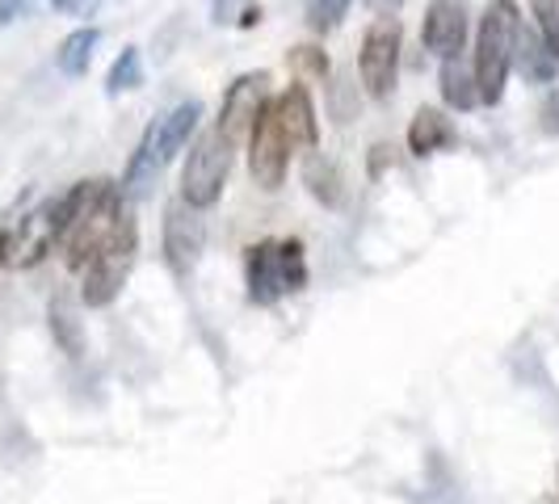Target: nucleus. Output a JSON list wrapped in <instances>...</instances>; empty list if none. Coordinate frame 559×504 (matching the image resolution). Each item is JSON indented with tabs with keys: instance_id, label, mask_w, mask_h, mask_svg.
<instances>
[{
	"instance_id": "nucleus-20",
	"label": "nucleus",
	"mask_w": 559,
	"mask_h": 504,
	"mask_svg": "<svg viewBox=\"0 0 559 504\" xmlns=\"http://www.w3.org/2000/svg\"><path fill=\"white\" fill-rule=\"evenodd\" d=\"M304 4H308V26L316 34H329L349 9V0H304Z\"/></svg>"
},
{
	"instance_id": "nucleus-16",
	"label": "nucleus",
	"mask_w": 559,
	"mask_h": 504,
	"mask_svg": "<svg viewBox=\"0 0 559 504\" xmlns=\"http://www.w3.org/2000/svg\"><path fill=\"white\" fill-rule=\"evenodd\" d=\"M97 43H102V29H97V26L72 29V34L59 43L56 68L63 72V76H84V72H88V63H93V51H97Z\"/></svg>"
},
{
	"instance_id": "nucleus-21",
	"label": "nucleus",
	"mask_w": 559,
	"mask_h": 504,
	"mask_svg": "<svg viewBox=\"0 0 559 504\" xmlns=\"http://www.w3.org/2000/svg\"><path fill=\"white\" fill-rule=\"evenodd\" d=\"M290 68L299 76H311V81H329V56L320 47H295L290 51Z\"/></svg>"
},
{
	"instance_id": "nucleus-1",
	"label": "nucleus",
	"mask_w": 559,
	"mask_h": 504,
	"mask_svg": "<svg viewBox=\"0 0 559 504\" xmlns=\"http://www.w3.org/2000/svg\"><path fill=\"white\" fill-rule=\"evenodd\" d=\"M518 0H492L479 17L476 29V56H472V72H476L479 106H501L504 84L513 72V43H518Z\"/></svg>"
},
{
	"instance_id": "nucleus-18",
	"label": "nucleus",
	"mask_w": 559,
	"mask_h": 504,
	"mask_svg": "<svg viewBox=\"0 0 559 504\" xmlns=\"http://www.w3.org/2000/svg\"><path fill=\"white\" fill-rule=\"evenodd\" d=\"M143 84V59L140 47H122V56L110 63V76H106V93L118 97V93H131Z\"/></svg>"
},
{
	"instance_id": "nucleus-25",
	"label": "nucleus",
	"mask_w": 559,
	"mask_h": 504,
	"mask_svg": "<svg viewBox=\"0 0 559 504\" xmlns=\"http://www.w3.org/2000/svg\"><path fill=\"white\" fill-rule=\"evenodd\" d=\"M51 9H56V13H81L84 0H51Z\"/></svg>"
},
{
	"instance_id": "nucleus-5",
	"label": "nucleus",
	"mask_w": 559,
	"mask_h": 504,
	"mask_svg": "<svg viewBox=\"0 0 559 504\" xmlns=\"http://www.w3.org/2000/svg\"><path fill=\"white\" fill-rule=\"evenodd\" d=\"M400 47H404V29H400L395 17H374L366 26L362 51H358V76H362V88L374 101H388L395 93Z\"/></svg>"
},
{
	"instance_id": "nucleus-10",
	"label": "nucleus",
	"mask_w": 559,
	"mask_h": 504,
	"mask_svg": "<svg viewBox=\"0 0 559 504\" xmlns=\"http://www.w3.org/2000/svg\"><path fill=\"white\" fill-rule=\"evenodd\" d=\"M420 47L438 59L463 56L467 47V4L463 0H433L420 22Z\"/></svg>"
},
{
	"instance_id": "nucleus-26",
	"label": "nucleus",
	"mask_w": 559,
	"mask_h": 504,
	"mask_svg": "<svg viewBox=\"0 0 559 504\" xmlns=\"http://www.w3.org/2000/svg\"><path fill=\"white\" fill-rule=\"evenodd\" d=\"M257 22H261V4H257V9H252V4H245V13H240V26L249 29V26H257Z\"/></svg>"
},
{
	"instance_id": "nucleus-2",
	"label": "nucleus",
	"mask_w": 559,
	"mask_h": 504,
	"mask_svg": "<svg viewBox=\"0 0 559 504\" xmlns=\"http://www.w3.org/2000/svg\"><path fill=\"white\" fill-rule=\"evenodd\" d=\"M135 252H140V227H135L131 206H122L110 240L93 252V261L84 265V281H81L84 308H110L114 299L122 295L131 269H135Z\"/></svg>"
},
{
	"instance_id": "nucleus-9",
	"label": "nucleus",
	"mask_w": 559,
	"mask_h": 504,
	"mask_svg": "<svg viewBox=\"0 0 559 504\" xmlns=\"http://www.w3.org/2000/svg\"><path fill=\"white\" fill-rule=\"evenodd\" d=\"M265 101H270V72H245V76H236L227 84L215 127L236 143L249 140L252 122H257V113L265 110Z\"/></svg>"
},
{
	"instance_id": "nucleus-24",
	"label": "nucleus",
	"mask_w": 559,
	"mask_h": 504,
	"mask_svg": "<svg viewBox=\"0 0 559 504\" xmlns=\"http://www.w3.org/2000/svg\"><path fill=\"white\" fill-rule=\"evenodd\" d=\"M236 4H240V0H215V4H211V22H219V26L231 22V17H236Z\"/></svg>"
},
{
	"instance_id": "nucleus-11",
	"label": "nucleus",
	"mask_w": 559,
	"mask_h": 504,
	"mask_svg": "<svg viewBox=\"0 0 559 504\" xmlns=\"http://www.w3.org/2000/svg\"><path fill=\"white\" fill-rule=\"evenodd\" d=\"M274 106H278V118L282 127H286V135L295 147H316L320 143V118H316V106H311V93L304 81H295L290 88H282L278 97H274Z\"/></svg>"
},
{
	"instance_id": "nucleus-19",
	"label": "nucleus",
	"mask_w": 559,
	"mask_h": 504,
	"mask_svg": "<svg viewBox=\"0 0 559 504\" xmlns=\"http://www.w3.org/2000/svg\"><path fill=\"white\" fill-rule=\"evenodd\" d=\"M534 29L543 34V43L559 56V0H531Z\"/></svg>"
},
{
	"instance_id": "nucleus-12",
	"label": "nucleus",
	"mask_w": 559,
	"mask_h": 504,
	"mask_svg": "<svg viewBox=\"0 0 559 504\" xmlns=\"http://www.w3.org/2000/svg\"><path fill=\"white\" fill-rule=\"evenodd\" d=\"M198 122H202V101H181V106H173V110L152 127V135H156V160L160 168L181 152V147H190V140L198 135Z\"/></svg>"
},
{
	"instance_id": "nucleus-8",
	"label": "nucleus",
	"mask_w": 559,
	"mask_h": 504,
	"mask_svg": "<svg viewBox=\"0 0 559 504\" xmlns=\"http://www.w3.org/2000/svg\"><path fill=\"white\" fill-rule=\"evenodd\" d=\"M160 244H165V261L177 278H190L202 249H206V219L202 211L190 206L186 197H173L165 206V224H160Z\"/></svg>"
},
{
	"instance_id": "nucleus-17",
	"label": "nucleus",
	"mask_w": 559,
	"mask_h": 504,
	"mask_svg": "<svg viewBox=\"0 0 559 504\" xmlns=\"http://www.w3.org/2000/svg\"><path fill=\"white\" fill-rule=\"evenodd\" d=\"M304 185L311 190L316 202H324V206H341V197H345V181H341V168L333 160H324L316 147H311V156L304 160Z\"/></svg>"
},
{
	"instance_id": "nucleus-27",
	"label": "nucleus",
	"mask_w": 559,
	"mask_h": 504,
	"mask_svg": "<svg viewBox=\"0 0 559 504\" xmlns=\"http://www.w3.org/2000/svg\"><path fill=\"white\" fill-rule=\"evenodd\" d=\"M4 261H9V236L0 231V265H4Z\"/></svg>"
},
{
	"instance_id": "nucleus-13",
	"label": "nucleus",
	"mask_w": 559,
	"mask_h": 504,
	"mask_svg": "<svg viewBox=\"0 0 559 504\" xmlns=\"http://www.w3.org/2000/svg\"><path fill=\"white\" fill-rule=\"evenodd\" d=\"M513 68H522V76L531 84H551L559 72V56L543 43L538 29L518 26V43H513Z\"/></svg>"
},
{
	"instance_id": "nucleus-22",
	"label": "nucleus",
	"mask_w": 559,
	"mask_h": 504,
	"mask_svg": "<svg viewBox=\"0 0 559 504\" xmlns=\"http://www.w3.org/2000/svg\"><path fill=\"white\" fill-rule=\"evenodd\" d=\"M68 320H72V315H68V308H63V303H56V308H51V328H59V333H63L68 353H76V349H81V333H72V324H68Z\"/></svg>"
},
{
	"instance_id": "nucleus-23",
	"label": "nucleus",
	"mask_w": 559,
	"mask_h": 504,
	"mask_svg": "<svg viewBox=\"0 0 559 504\" xmlns=\"http://www.w3.org/2000/svg\"><path fill=\"white\" fill-rule=\"evenodd\" d=\"M29 9V0H0V26H9V22H17L22 13Z\"/></svg>"
},
{
	"instance_id": "nucleus-4",
	"label": "nucleus",
	"mask_w": 559,
	"mask_h": 504,
	"mask_svg": "<svg viewBox=\"0 0 559 504\" xmlns=\"http://www.w3.org/2000/svg\"><path fill=\"white\" fill-rule=\"evenodd\" d=\"M231 156H236V140L224 135L219 127L194 135L190 156L181 165V197L198 211H211L224 197V185L231 177Z\"/></svg>"
},
{
	"instance_id": "nucleus-7",
	"label": "nucleus",
	"mask_w": 559,
	"mask_h": 504,
	"mask_svg": "<svg viewBox=\"0 0 559 504\" xmlns=\"http://www.w3.org/2000/svg\"><path fill=\"white\" fill-rule=\"evenodd\" d=\"M118 215H122V194L106 181V185H102V194L84 206L81 219L68 227V236L59 240L63 252H68V265H72V269H84V265L93 261V252L110 240Z\"/></svg>"
},
{
	"instance_id": "nucleus-6",
	"label": "nucleus",
	"mask_w": 559,
	"mask_h": 504,
	"mask_svg": "<svg viewBox=\"0 0 559 504\" xmlns=\"http://www.w3.org/2000/svg\"><path fill=\"white\" fill-rule=\"evenodd\" d=\"M290 135H286V127H282L278 118V106H274V97L265 101V110L257 113V122H252L249 131V172L252 181L261 185V190H282V181H286V168H290Z\"/></svg>"
},
{
	"instance_id": "nucleus-14",
	"label": "nucleus",
	"mask_w": 559,
	"mask_h": 504,
	"mask_svg": "<svg viewBox=\"0 0 559 504\" xmlns=\"http://www.w3.org/2000/svg\"><path fill=\"white\" fill-rule=\"evenodd\" d=\"M454 143V122L438 106H420L408 122V152L413 156H438Z\"/></svg>"
},
{
	"instance_id": "nucleus-3",
	"label": "nucleus",
	"mask_w": 559,
	"mask_h": 504,
	"mask_svg": "<svg viewBox=\"0 0 559 504\" xmlns=\"http://www.w3.org/2000/svg\"><path fill=\"white\" fill-rule=\"evenodd\" d=\"M249 274V299L257 308H274L278 299L308 286V261L299 240H261L245 256Z\"/></svg>"
},
{
	"instance_id": "nucleus-15",
	"label": "nucleus",
	"mask_w": 559,
	"mask_h": 504,
	"mask_svg": "<svg viewBox=\"0 0 559 504\" xmlns=\"http://www.w3.org/2000/svg\"><path fill=\"white\" fill-rule=\"evenodd\" d=\"M438 81H442V101H447L450 110L467 113V110H476V106H479L476 72L463 63V56L442 59V72H438Z\"/></svg>"
}]
</instances>
